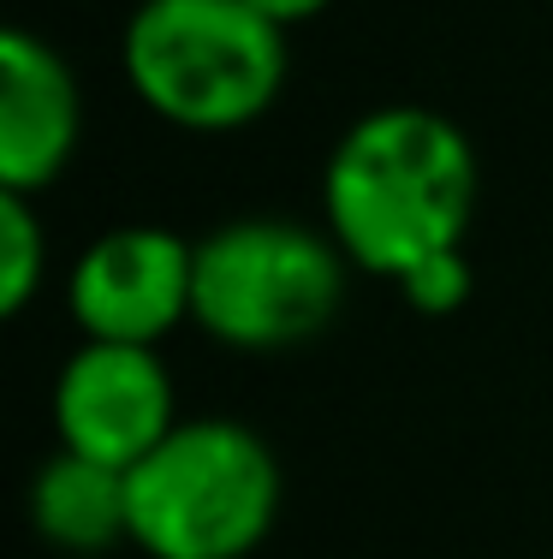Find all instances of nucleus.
<instances>
[{
  "instance_id": "3",
  "label": "nucleus",
  "mask_w": 553,
  "mask_h": 559,
  "mask_svg": "<svg viewBox=\"0 0 553 559\" xmlns=\"http://www.w3.org/2000/svg\"><path fill=\"white\" fill-rule=\"evenodd\" d=\"M125 483L131 542L149 559H244L280 518V464L256 429L232 417L173 423Z\"/></svg>"
},
{
  "instance_id": "2",
  "label": "nucleus",
  "mask_w": 553,
  "mask_h": 559,
  "mask_svg": "<svg viewBox=\"0 0 553 559\" xmlns=\"http://www.w3.org/2000/svg\"><path fill=\"white\" fill-rule=\"evenodd\" d=\"M131 96L179 131H239L286 90V31L250 0H143L125 19Z\"/></svg>"
},
{
  "instance_id": "1",
  "label": "nucleus",
  "mask_w": 553,
  "mask_h": 559,
  "mask_svg": "<svg viewBox=\"0 0 553 559\" xmlns=\"http://www.w3.org/2000/svg\"><path fill=\"white\" fill-rule=\"evenodd\" d=\"M322 209L351 269L399 280L434 250L465 245L477 221V150L434 108H375L327 155Z\"/></svg>"
},
{
  "instance_id": "5",
  "label": "nucleus",
  "mask_w": 553,
  "mask_h": 559,
  "mask_svg": "<svg viewBox=\"0 0 553 559\" xmlns=\"http://www.w3.org/2000/svg\"><path fill=\"white\" fill-rule=\"evenodd\" d=\"M191 280L196 245L167 226H113L72 262L65 310L84 340L161 345L179 322H191Z\"/></svg>"
},
{
  "instance_id": "7",
  "label": "nucleus",
  "mask_w": 553,
  "mask_h": 559,
  "mask_svg": "<svg viewBox=\"0 0 553 559\" xmlns=\"http://www.w3.org/2000/svg\"><path fill=\"white\" fill-rule=\"evenodd\" d=\"M77 78L43 36H0V191H48L77 150Z\"/></svg>"
},
{
  "instance_id": "9",
  "label": "nucleus",
  "mask_w": 553,
  "mask_h": 559,
  "mask_svg": "<svg viewBox=\"0 0 553 559\" xmlns=\"http://www.w3.org/2000/svg\"><path fill=\"white\" fill-rule=\"evenodd\" d=\"M48 274V238L24 191H0V310L24 316Z\"/></svg>"
},
{
  "instance_id": "4",
  "label": "nucleus",
  "mask_w": 553,
  "mask_h": 559,
  "mask_svg": "<svg viewBox=\"0 0 553 559\" xmlns=\"http://www.w3.org/2000/svg\"><path fill=\"white\" fill-rule=\"evenodd\" d=\"M346 304V250L298 221H227L196 238L191 322L232 352L315 340Z\"/></svg>"
},
{
  "instance_id": "11",
  "label": "nucleus",
  "mask_w": 553,
  "mask_h": 559,
  "mask_svg": "<svg viewBox=\"0 0 553 559\" xmlns=\"http://www.w3.org/2000/svg\"><path fill=\"white\" fill-rule=\"evenodd\" d=\"M250 7H256L262 19H274L280 31H292V24H304V19H315V12H327L334 0H250Z\"/></svg>"
},
{
  "instance_id": "6",
  "label": "nucleus",
  "mask_w": 553,
  "mask_h": 559,
  "mask_svg": "<svg viewBox=\"0 0 553 559\" xmlns=\"http://www.w3.org/2000/svg\"><path fill=\"white\" fill-rule=\"evenodd\" d=\"M173 381L155 345L84 340L55 381V435L65 452L131 471L173 435Z\"/></svg>"
},
{
  "instance_id": "8",
  "label": "nucleus",
  "mask_w": 553,
  "mask_h": 559,
  "mask_svg": "<svg viewBox=\"0 0 553 559\" xmlns=\"http://www.w3.org/2000/svg\"><path fill=\"white\" fill-rule=\"evenodd\" d=\"M31 530L65 554H101L131 542V483L84 452H55L31 476Z\"/></svg>"
},
{
  "instance_id": "10",
  "label": "nucleus",
  "mask_w": 553,
  "mask_h": 559,
  "mask_svg": "<svg viewBox=\"0 0 553 559\" xmlns=\"http://www.w3.org/2000/svg\"><path fill=\"white\" fill-rule=\"evenodd\" d=\"M399 292H405V304H411V310H423V316L465 310V298H470L465 245H458V250H434V257H423L417 269H405L399 274Z\"/></svg>"
}]
</instances>
